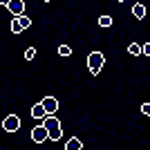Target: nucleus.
<instances>
[{"label":"nucleus","mask_w":150,"mask_h":150,"mask_svg":"<svg viewBox=\"0 0 150 150\" xmlns=\"http://www.w3.org/2000/svg\"><path fill=\"white\" fill-rule=\"evenodd\" d=\"M99 25L101 27H112V16H101V18H99Z\"/></svg>","instance_id":"nucleus-11"},{"label":"nucleus","mask_w":150,"mask_h":150,"mask_svg":"<svg viewBox=\"0 0 150 150\" xmlns=\"http://www.w3.org/2000/svg\"><path fill=\"white\" fill-rule=\"evenodd\" d=\"M132 13H134V18H139V20H141V18L146 16V7L141 5V2H137V5L132 7Z\"/></svg>","instance_id":"nucleus-8"},{"label":"nucleus","mask_w":150,"mask_h":150,"mask_svg":"<svg viewBox=\"0 0 150 150\" xmlns=\"http://www.w3.org/2000/svg\"><path fill=\"white\" fill-rule=\"evenodd\" d=\"M128 52H130L132 56H139V54H141V47H139L137 43H130V47H128Z\"/></svg>","instance_id":"nucleus-12"},{"label":"nucleus","mask_w":150,"mask_h":150,"mask_svg":"<svg viewBox=\"0 0 150 150\" xmlns=\"http://www.w3.org/2000/svg\"><path fill=\"white\" fill-rule=\"evenodd\" d=\"M45 114H47V112H45V108L40 105V103H38V105H34V108H31V117H34V119H43Z\"/></svg>","instance_id":"nucleus-7"},{"label":"nucleus","mask_w":150,"mask_h":150,"mask_svg":"<svg viewBox=\"0 0 150 150\" xmlns=\"http://www.w3.org/2000/svg\"><path fill=\"white\" fill-rule=\"evenodd\" d=\"M7 9H9L13 16H23V13H25V2H23V0H9V2H7Z\"/></svg>","instance_id":"nucleus-5"},{"label":"nucleus","mask_w":150,"mask_h":150,"mask_svg":"<svg viewBox=\"0 0 150 150\" xmlns=\"http://www.w3.org/2000/svg\"><path fill=\"white\" fill-rule=\"evenodd\" d=\"M31 139H34L36 144H43V141H47V128H45L43 123L36 125V128L31 130Z\"/></svg>","instance_id":"nucleus-4"},{"label":"nucleus","mask_w":150,"mask_h":150,"mask_svg":"<svg viewBox=\"0 0 150 150\" xmlns=\"http://www.w3.org/2000/svg\"><path fill=\"white\" fill-rule=\"evenodd\" d=\"M58 54H61V56H69V54H72L69 45H61V47H58Z\"/></svg>","instance_id":"nucleus-14"},{"label":"nucleus","mask_w":150,"mask_h":150,"mask_svg":"<svg viewBox=\"0 0 150 150\" xmlns=\"http://www.w3.org/2000/svg\"><path fill=\"white\" fill-rule=\"evenodd\" d=\"M103 65H105V56L101 54V52H92L88 56V67L92 74H99L101 69H103Z\"/></svg>","instance_id":"nucleus-2"},{"label":"nucleus","mask_w":150,"mask_h":150,"mask_svg":"<svg viewBox=\"0 0 150 150\" xmlns=\"http://www.w3.org/2000/svg\"><path fill=\"white\" fill-rule=\"evenodd\" d=\"M34 56H36V50H34V47L25 50V58H27V61H34Z\"/></svg>","instance_id":"nucleus-15"},{"label":"nucleus","mask_w":150,"mask_h":150,"mask_svg":"<svg viewBox=\"0 0 150 150\" xmlns=\"http://www.w3.org/2000/svg\"><path fill=\"white\" fill-rule=\"evenodd\" d=\"M141 112H144V114H150V103H144V105H141Z\"/></svg>","instance_id":"nucleus-16"},{"label":"nucleus","mask_w":150,"mask_h":150,"mask_svg":"<svg viewBox=\"0 0 150 150\" xmlns=\"http://www.w3.org/2000/svg\"><path fill=\"white\" fill-rule=\"evenodd\" d=\"M144 54H146V56L150 54V43H146V45H144Z\"/></svg>","instance_id":"nucleus-17"},{"label":"nucleus","mask_w":150,"mask_h":150,"mask_svg":"<svg viewBox=\"0 0 150 150\" xmlns=\"http://www.w3.org/2000/svg\"><path fill=\"white\" fill-rule=\"evenodd\" d=\"M40 105L45 108V112H47V114H54L58 110V101L54 99V96H45V99L40 101Z\"/></svg>","instance_id":"nucleus-6"},{"label":"nucleus","mask_w":150,"mask_h":150,"mask_svg":"<svg viewBox=\"0 0 150 150\" xmlns=\"http://www.w3.org/2000/svg\"><path fill=\"white\" fill-rule=\"evenodd\" d=\"M7 2H9V0H0V5H5V7H7Z\"/></svg>","instance_id":"nucleus-18"},{"label":"nucleus","mask_w":150,"mask_h":150,"mask_svg":"<svg viewBox=\"0 0 150 150\" xmlns=\"http://www.w3.org/2000/svg\"><path fill=\"white\" fill-rule=\"evenodd\" d=\"M117 2H123V0H117Z\"/></svg>","instance_id":"nucleus-19"},{"label":"nucleus","mask_w":150,"mask_h":150,"mask_svg":"<svg viewBox=\"0 0 150 150\" xmlns=\"http://www.w3.org/2000/svg\"><path fill=\"white\" fill-rule=\"evenodd\" d=\"M2 128H5L7 132H16L20 128V119L16 117V114H9L5 121H2Z\"/></svg>","instance_id":"nucleus-3"},{"label":"nucleus","mask_w":150,"mask_h":150,"mask_svg":"<svg viewBox=\"0 0 150 150\" xmlns=\"http://www.w3.org/2000/svg\"><path fill=\"white\" fill-rule=\"evenodd\" d=\"M45 2H50V0H45Z\"/></svg>","instance_id":"nucleus-20"},{"label":"nucleus","mask_w":150,"mask_h":150,"mask_svg":"<svg viewBox=\"0 0 150 150\" xmlns=\"http://www.w3.org/2000/svg\"><path fill=\"white\" fill-rule=\"evenodd\" d=\"M18 20H20V25H23V29H27V27L31 25V18H29V16H18Z\"/></svg>","instance_id":"nucleus-13"},{"label":"nucleus","mask_w":150,"mask_h":150,"mask_svg":"<svg viewBox=\"0 0 150 150\" xmlns=\"http://www.w3.org/2000/svg\"><path fill=\"white\" fill-rule=\"evenodd\" d=\"M11 31H13V34H20V31H23V25H20L18 16H16V18L11 20Z\"/></svg>","instance_id":"nucleus-10"},{"label":"nucleus","mask_w":150,"mask_h":150,"mask_svg":"<svg viewBox=\"0 0 150 150\" xmlns=\"http://www.w3.org/2000/svg\"><path fill=\"white\" fill-rule=\"evenodd\" d=\"M0 128H2V123H0Z\"/></svg>","instance_id":"nucleus-21"},{"label":"nucleus","mask_w":150,"mask_h":150,"mask_svg":"<svg viewBox=\"0 0 150 150\" xmlns=\"http://www.w3.org/2000/svg\"><path fill=\"white\" fill-rule=\"evenodd\" d=\"M43 125L47 128V139H52V141H58V139L63 137L61 121H58L54 114H45V117H43Z\"/></svg>","instance_id":"nucleus-1"},{"label":"nucleus","mask_w":150,"mask_h":150,"mask_svg":"<svg viewBox=\"0 0 150 150\" xmlns=\"http://www.w3.org/2000/svg\"><path fill=\"white\" fill-rule=\"evenodd\" d=\"M65 148H67V150H81V148H83V144H81V141H79L76 137H72L67 144H65Z\"/></svg>","instance_id":"nucleus-9"}]
</instances>
